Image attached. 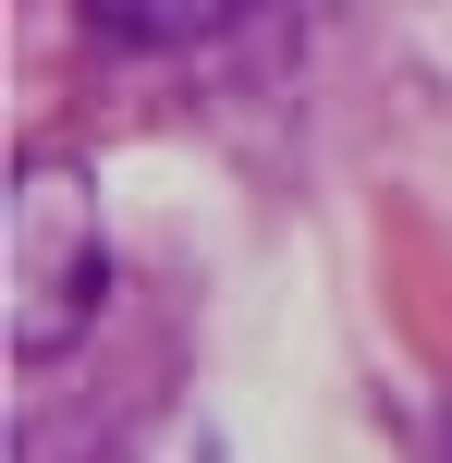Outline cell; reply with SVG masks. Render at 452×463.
<instances>
[{
  "mask_svg": "<svg viewBox=\"0 0 452 463\" xmlns=\"http://www.w3.org/2000/svg\"><path fill=\"white\" fill-rule=\"evenodd\" d=\"M0 293H13V366L86 342L111 305V208L73 159H13V208H0Z\"/></svg>",
  "mask_w": 452,
  "mask_h": 463,
  "instance_id": "cell-1",
  "label": "cell"
},
{
  "mask_svg": "<svg viewBox=\"0 0 452 463\" xmlns=\"http://www.w3.org/2000/svg\"><path fill=\"white\" fill-rule=\"evenodd\" d=\"M73 13H86L98 37H122V49H196V37H220L245 0H73Z\"/></svg>",
  "mask_w": 452,
  "mask_h": 463,
  "instance_id": "cell-2",
  "label": "cell"
}]
</instances>
